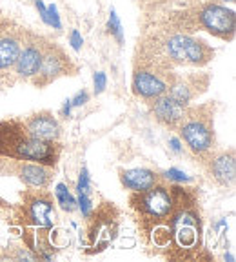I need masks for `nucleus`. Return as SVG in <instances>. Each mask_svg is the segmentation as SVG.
I'll return each mask as SVG.
<instances>
[{
	"instance_id": "6e6552de",
	"label": "nucleus",
	"mask_w": 236,
	"mask_h": 262,
	"mask_svg": "<svg viewBox=\"0 0 236 262\" xmlns=\"http://www.w3.org/2000/svg\"><path fill=\"white\" fill-rule=\"evenodd\" d=\"M89 226H87V238H89V246L95 248L93 251H102L106 250L109 242L116 238L118 233V211L113 204L104 202V206L91 211L87 217Z\"/></svg>"
},
{
	"instance_id": "dca6fc26",
	"label": "nucleus",
	"mask_w": 236,
	"mask_h": 262,
	"mask_svg": "<svg viewBox=\"0 0 236 262\" xmlns=\"http://www.w3.org/2000/svg\"><path fill=\"white\" fill-rule=\"evenodd\" d=\"M55 199H57V202L60 204V208L64 209V211L73 213L75 209H78L77 201H75V196L69 193L67 186L62 184V182H60V184H57V189H55Z\"/></svg>"
},
{
	"instance_id": "39448f33",
	"label": "nucleus",
	"mask_w": 236,
	"mask_h": 262,
	"mask_svg": "<svg viewBox=\"0 0 236 262\" xmlns=\"http://www.w3.org/2000/svg\"><path fill=\"white\" fill-rule=\"evenodd\" d=\"M215 111L213 102L187 106L182 120L176 126L180 140L198 157H209L215 149Z\"/></svg>"
},
{
	"instance_id": "4be33fe9",
	"label": "nucleus",
	"mask_w": 236,
	"mask_h": 262,
	"mask_svg": "<svg viewBox=\"0 0 236 262\" xmlns=\"http://www.w3.org/2000/svg\"><path fill=\"white\" fill-rule=\"evenodd\" d=\"M69 46L75 49V51H80L82 46H84V37L78 29H71L69 31Z\"/></svg>"
},
{
	"instance_id": "412c9836",
	"label": "nucleus",
	"mask_w": 236,
	"mask_h": 262,
	"mask_svg": "<svg viewBox=\"0 0 236 262\" xmlns=\"http://www.w3.org/2000/svg\"><path fill=\"white\" fill-rule=\"evenodd\" d=\"M48 26H51L53 29H62L60 15H58V9L55 4L48 6Z\"/></svg>"
},
{
	"instance_id": "aec40b11",
	"label": "nucleus",
	"mask_w": 236,
	"mask_h": 262,
	"mask_svg": "<svg viewBox=\"0 0 236 262\" xmlns=\"http://www.w3.org/2000/svg\"><path fill=\"white\" fill-rule=\"evenodd\" d=\"M93 84H95V95L104 93L107 88V75L104 71H97L93 75Z\"/></svg>"
},
{
	"instance_id": "393cba45",
	"label": "nucleus",
	"mask_w": 236,
	"mask_h": 262,
	"mask_svg": "<svg viewBox=\"0 0 236 262\" xmlns=\"http://www.w3.org/2000/svg\"><path fill=\"white\" fill-rule=\"evenodd\" d=\"M71 107H73V106H71V100H69V98H67V100H65V102H64V107H62V115H64L65 119H67V117H69V113H71Z\"/></svg>"
},
{
	"instance_id": "1a4fd4ad",
	"label": "nucleus",
	"mask_w": 236,
	"mask_h": 262,
	"mask_svg": "<svg viewBox=\"0 0 236 262\" xmlns=\"http://www.w3.org/2000/svg\"><path fill=\"white\" fill-rule=\"evenodd\" d=\"M24 40V29H9V22L0 20V88L15 84L13 68Z\"/></svg>"
},
{
	"instance_id": "f257e3e1",
	"label": "nucleus",
	"mask_w": 236,
	"mask_h": 262,
	"mask_svg": "<svg viewBox=\"0 0 236 262\" xmlns=\"http://www.w3.org/2000/svg\"><path fill=\"white\" fill-rule=\"evenodd\" d=\"M62 155L58 142H45L26 129L22 119L0 120V159L29 160L57 168Z\"/></svg>"
},
{
	"instance_id": "b1692460",
	"label": "nucleus",
	"mask_w": 236,
	"mask_h": 262,
	"mask_svg": "<svg viewBox=\"0 0 236 262\" xmlns=\"http://www.w3.org/2000/svg\"><path fill=\"white\" fill-rule=\"evenodd\" d=\"M169 146H171L173 151L182 153V142H180V139H176V137H173V139H169Z\"/></svg>"
},
{
	"instance_id": "a878e982",
	"label": "nucleus",
	"mask_w": 236,
	"mask_h": 262,
	"mask_svg": "<svg viewBox=\"0 0 236 262\" xmlns=\"http://www.w3.org/2000/svg\"><path fill=\"white\" fill-rule=\"evenodd\" d=\"M218 2H222V4H234V0H218Z\"/></svg>"
},
{
	"instance_id": "4468645a",
	"label": "nucleus",
	"mask_w": 236,
	"mask_h": 262,
	"mask_svg": "<svg viewBox=\"0 0 236 262\" xmlns=\"http://www.w3.org/2000/svg\"><path fill=\"white\" fill-rule=\"evenodd\" d=\"M151 102H153V106H151L153 117H155L162 126L169 127V129H176V126H178L180 120H182L183 113H185V106L176 102L167 91L163 95H160L158 98H155V100H151Z\"/></svg>"
},
{
	"instance_id": "5701e85b",
	"label": "nucleus",
	"mask_w": 236,
	"mask_h": 262,
	"mask_svg": "<svg viewBox=\"0 0 236 262\" xmlns=\"http://www.w3.org/2000/svg\"><path fill=\"white\" fill-rule=\"evenodd\" d=\"M69 100H71V106L73 107H80V106H84V104L89 102V93H87L86 90H82V91H78L73 98H69Z\"/></svg>"
},
{
	"instance_id": "0eeeda50",
	"label": "nucleus",
	"mask_w": 236,
	"mask_h": 262,
	"mask_svg": "<svg viewBox=\"0 0 236 262\" xmlns=\"http://www.w3.org/2000/svg\"><path fill=\"white\" fill-rule=\"evenodd\" d=\"M78 68L73 64L67 53L60 46L53 42H44V55H42L40 70L35 77L31 78V84L35 88H45L49 84L57 82L58 78L67 77V75H77Z\"/></svg>"
},
{
	"instance_id": "ddd939ff",
	"label": "nucleus",
	"mask_w": 236,
	"mask_h": 262,
	"mask_svg": "<svg viewBox=\"0 0 236 262\" xmlns=\"http://www.w3.org/2000/svg\"><path fill=\"white\" fill-rule=\"evenodd\" d=\"M207 164V173L216 184L222 188H232L234 184V175H236V160H234V149L229 151L216 153V155H209Z\"/></svg>"
},
{
	"instance_id": "9b49d317",
	"label": "nucleus",
	"mask_w": 236,
	"mask_h": 262,
	"mask_svg": "<svg viewBox=\"0 0 236 262\" xmlns=\"http://www.w3.org/2000/svg\"><path fill=\"white\" fill-rule=\"evenodd\" d=\"M131 88H133V93L138 98L151 102V100H155L167 91V80L162 77V73L146 70V68H136L133 73Z\"/></svg>"
},
{
	"instance_id": "423d86ee",
	"label": "nucleus",
	"mask_w": 236,
	"mask_h": 262,
	"mask_svg": "<svg viewBox=\"0 0 236 262\" xmlns=\"http://www.w3.org/2000/svg\"><path fill=\"white\" fill-rule=\"evenodd\" d=\"M195 20L198 28L211 33L220 40L231 42L236 33V15L227 6L218 2H204L195 11Z\"/></svg>"
},
{
	"instance_id": "f3484780",
	"label": "nucleus",
	"mask_w": 236,
	"mask_h": 262,
	"mask_svg": "<svg viewBox=\"0 0 236 262\" xmlns=\"http://www.w3.org/2000/svg\"><path fill=\"white\" fill-rule=\"evenodd\" d=\"M107 31L113 35L114 38L118 40V44H124V28H122V22L118 18L116 11L111 8L109 11V18H107Z\"/></svg>"
},
{
	"instance_id": "6ab92c4d",
	"label": "nucleus",
	"mask_w": 236,
	"mask_h": 262,
	"mask_svg": "<svg viewBox=\"0 0 236 262\" xmlns=\"http://www.w3.org/2000/svg\"><path fill=\"white\" fill-rule=\"evenodd\" d=\"M162 179L169 180V182H191V179H189L185 173L180 171V169H176V168H171V169H167V171H163Z\"/></svg>"
},
{
	"instance_id": "f8f14e48",
	"label": "nucleus",
	"mask_w": 236,
	"mask_h": 262,
	"mask_svg": "<svg viewBox=\"0 0 236 262\" xmlns=\"http://www.w3.org/2000/svg\"><path fill=\"white\" fill-rule=\"evenodd\" d=\"M26 129L31 133L33 137H37L45 142H58L60 137V122L57 120L51 111H37V113L28 115L26 119H22Z\"/></svg>"
},
{
	"instance_id": "a211bd4d",
	"label": "nucleus",
	"mask_w": 236,
	"mask_h": 262,
	"mask_svg": "<svg viewBox=\"0 0 236 262\" xmlns=\"http://www.w3.org/2000/svg\"><path fill=\"white\" fill-rule=\"evenodd\" d=\"M77 191L78 193H84V195H91V180H89V173H87V168H82L80 177H78Z\"/></svg>"
},
{
	"instance_id": "20e7f679",
	"label": "nucleus",
	"mask_w": 236,
	"mask_h": 262,
	"mask_svg": "<svg viewBox=\"0 0 236 262\" xmlns=\"http://www.w3.org/2000/svg\"><path fill=\"white\" fill-rule=\"evenodd\" d=\"M215 57V49L202 38L187 33H175L160 42V58L151 62L146 70L156 73H169L171 66H202L209 64Z\"/></svg>"
},
{
	"instance_id": "2eb2a0df",
	"label": "nucleus",
	"mask_w": 236,
	"mask_h": 262,
	"mask_svg": "<svg viewBox=\"0 0 236 262\" xmlns=\"http://www.w3.org/2000/svg\"><path fill=\"white\" fill-rule=\"evenodd\" d=\"M162 175L153 169L147 168H136V169H122L120 171V184L131 193L134 191H146L153 188L155 184L162 182Z\"/></svg>"
},
{
	"instance_id": "f03ea898",
	"label": "nucleus",
	"mask_w": 236,
	"mask_h": 262,
	"mask_svg": "<svg viewBox=\"0 0 236 262\" xmlns=\"http://www.w3.org/2000/svg\"><path fill=\"white\" fill-rule=\"evenodd\" d=\"M187 193L189 188H182L178 184H166L163 180L146 191L131 193L129 206L138 221L140 229L147 231L153 226L169 221L176 206Z\"/></svg>"
},
{
	"instance_id": "7ed1b4c3",
	"label": "nucleus",
	"mask_w": 236,
	"mask_h": 262,
	"mask_svg": "<svg viewBox=\"0 0 236 262\" xmlns=\"http://www.w3.org/2000/svg\"><path fill=\"white\" fill-rule=\"evenodd\" d=\"M196 204V195L189 189L169 217L171 244L175 246L173 250H176L171 258H198L196 251L202 250V219Z\"/></svg>"
},
{
	"instance_id": "9d476101",
	"label": "nucleus",
	"mask_w": 236,
	"mask_h": 262,
	"mask_svg": "<svg viewBox=\"0 0 236 262\" xmlns=\"http://www.w3.org/2000/svg\"><path fill=\"white\" fill-rule=\"evenodd\" d=\"M44 42L45 38L24 31V40H22L20 53H18L15 68H13V78H15V82L16 80L29 82L38 73L42 64V55H44Z\"/></svg>"
}]
</instances>
